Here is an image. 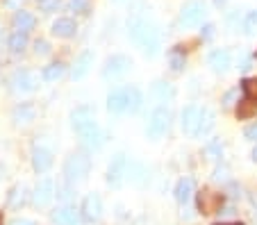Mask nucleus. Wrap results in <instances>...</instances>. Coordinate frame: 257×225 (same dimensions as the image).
I'll return each mask as SVG.
<instances>
[{
    "instance_id": "nucleus-34",
    "label": "nucleus",
    "mask_w": 257,
    "mask_h": 225,
    "mask_svg": "<svg viewBox=\"0 0 257 225\" xmlns=\"http://www.w3.org/2000/svg\"><path fill=\"white\" fill-rule=\"evenodd\" d=\"M39 3V10L41 12H46V14H50V12H55L59 7V3L62 0H37Z\"/></svg>"
},
{
    "instance_id": "nucleus-6",
    "label": "nucleus",
    "mask_w": 257,
    "mask_h": 225,
    "mask_svg": "<svg viewBox=\"0 0 257 225\" xmlns=\"http://www.w3.org/2000/svg\"><path fill=\"white\" fill-rule=\"evenodd\" d=\"M130 66H132L130 57H125V55H114V57L107 59L105 69H102V75H105V78H121V75L127 73Z\"/></svg>"
},
{
    "instance_id": "nucleus-30",
    "label": "nucleus",
    "mask_w": 257,
    "mask_h": 225,
    "mask_svg": "<svg viewBox=\"0 0 257 225\" xmlns=\"http://www.w3.org/2000/svg\"><path fill=\"white\" fill-rule=\"evenodd\" d=\"M153 93H155L157 98L166 100V98H171V96H173V89H171L169 84H164V82H155V87H153Z\"/></svg>"
},
{
    "instance_id": "nucleus-46",
    "label": "nucleus",
    "mask_w": 257,
    "mask_h": 225,
    "mask_svg": "<svg viewBox=\"0 0 257 225\" xmlns=\"http://www.w3.org/2000/svg\"><path fill=\"white\" fill-rule=\"evenodd\" d=\"M0 225H3V216H0Z\"/></svg>"
},
{
    "instance_id": "nucleus-31",
    "label": "nucleus",
    "mask_w": 257,
    "mask_h": 225,
    "mask_svg": "<svg viewBox=\"0 0 257 225\" xmlns=\"http://www.w3.org/2000/svg\"><path fill=\"white\" fill-rule=\"evenodd\" d=\"M7 202H10V207H21L23 205V189H21V186H14Z\"/></svg>"
},
{
    "instance_id": "nucleus-25",
    "label": "nucleus",
    "mask_w": 257,
    "mask_h": 225,
    "mask_svg": "<svg viewBox=\"0 0 257 225\" xmlns=\"http://www.w3.org/2000/svg\"><path fill=\"white\" fill-rule=\"evenodd\" d=\"M212 127H214V112H212V109H203V114H200L198 134H207Z\"/></svg>"
},
{
    "instance_id": "nucleus-40",
    "label": "nucleus",
    "mask_w": 257,
    "mask_h": 225,
    "mask_svg": "<svg viewBox=\"0 0 257 225\" xmlns=\"http://www.w3.org/2000/svg\"><path fill=\"white\" fill-rule=\"evenodd\" d=\"M21 3H23V0H3V5H5L7 10H12V12H19Z\"/></svg>"
},
{
    "instance_id": "nucleus-22",
    "label": "nucleus",
    "mask_w": 257,
    "mask_h": 225,
    "mask_svg": "<svg viewBox=\"0 0 257 225\" xmlns=\"http://www.w3.org/2000/svg\"><path fill=\"white\" fill-rule=\"evenodd\" d=\"M7 48H10L14 55H21L25 48H28V32H21V30H16L14 35L7 39Z\"/></svg>"
},
{
    "instance_id": "nucleus-41",
    "label": "nucleus",
    "mask_w": 257,
    "mask_h": 225,
    "mask_svg": "<svg viewBox=\"0 0 257 225\" xmlns=\"http://www.w3.org/2000/svg\"><path fill=\"white\" fill-rule=\"evenodd\" d=\"M214 30H216L214 25H205V28L200 30V37H203V39H212V37H214Z\"/></svg>"
},
{
    "instance_id": "nucleus-9",
    "label": "nucleus",
    "mask_w": 257,
    "mask_h": 225,
    "mask_svg": "<svg viewBox=\"0 0 257 225\" xmlns=\"http://www.w3.org/2000/svg\"><path fill=\"white\" fill-rule=\"evenodd\" d=\"M200 114H203V109L196 107V105H189V107L182 109V130L187 134H198Z\"/></svg>"
},
{
    "instance_id": "nucleus-38",
    "label": "nucleus",
    "mask_w": 257,
    "mask_h": 225,
    "mask_svg": "<svg viewBox=\"0 0 257 225\" xmlns=\"http://www.w3.org/2000/svg\"><path fill=\"white\" fill-rule=\"evenodd\" d=\"M57 196L62 198V200H71V196H73L71 186H57Z\"/></svg>"
},
{
    "instance_id": "nucleus-20",
    "label": "nucleus",
    "mask_w": 257,
    "mask_h": 225,
    "mask_svg": "<svg viewBox=\"0 0 257 225\" xmlns=\"http://www.w3.org/2000/svg\"><path fill=\"white\" fill-rule=\"evenodd\" d=\"M34 116H37V107H34L32 103H21L19 107H14V112H12V118H14L16 123H32Z\"/></svg>"
},
{
    "instance_id": "nucleus-33",
    "label": "nucleus",
    "mask_w": 257,
    "mask_h": 225,
    "mask_svg": "<svg viewBox=\"0 0 257 225\" xmlns=\"http://www.w3.org/2000/svg\"><path fill=\"white\" fill-rule=\"evenodd\" d=\"M243 91H246V96L250 100H257V78L246 80V82H243Z\"/></svg>"
},
{
    "instance_id": "nucleus-17",
    "label": "nucleus",
    "mask_w": 257,
    "mask_h": 225,
    "mask_svg": "<svg viewBox=\"0 0 257 225\" xmlns=\"http://www.w3.org/2000/svg\"><path fill=\"white\" fill-rule=\"evenodd\" d=\"M75 32H78V25H75V21L73 19H57L53 23V35L55 37L71 39V37H75Z\"/></svg>"
},
{
    "instance_id": "nucleus-21",
    "label": "nucleus",
    "mask_w": 257,
    "mask_h": 225,
    "mask_svg": "<svg viewBox=\"0 0 257 225\" xmlns=\"http://www.w3.org/2000/svg\"><path fill=\"white\" fill-rule=\"evenodd\" d=\"M12 23H14V28L21 30V32H30V30L37 25V19H34L30 12L19 10V12H14V19H12Z\"/></svg>"
},
{
    "instance_id": "nucleus-27",
    "label": "nucleus",
    "mask_w": 257,
    "mask_h": 225,
    "mask_svg": "<svg viewBox=\"0 0 257 225\" xmlns=\"http://www.w3.org/2000/svg\"><path fill=\"white\" fill-rule=\"evenodd\" d=\"M169 62H171V71L173 73H180V71L185 69V55L180 53V50H171Z\"/></svg>"
},
{
    "instance_id": "nucleus-14",
    "label": "nucleus",
    "mask_w": 257,
    "mask_h": 225,
    "mask_svg": "<svg viewBox=\"0 0 257 225\" xmlns=\"http://www.w3.org/2000/svg\"><path fill=\"white\" fill-rule=\"evenodd\" d=\"M221 205H223V196H221V193L203 191L198 196V209L203 211V214H214V211H218Z\"/></svg>"
},
{
    "instance_id": "nucleus-32",
    "label": "nucleus",
    "mask_w": 257,
    "mask_h": 225,
    "mask_svg": "<svg viewBox=\"0 0 257 225\" xmlns=\"http://www.w3.org/2000/svg\"><path fill=\"white\" fill-rule=\"evenodd\" d=\"M89 7H91V0H71V10L78 14H87Z\"/></svg>"
},
{
    "instance_id": "nucleus-39",
    "label": "nucleus",
    "mask_w": 257,
    "mask_h": 225,
    "mask_svg": "<svg viewBox=\"0 0 257 225\" xmlns=\"http://www.w3.org/2000/svg\"><path fill=\"white\" fill-rule=\"evenodd\" d=\"M246 139H250V141H257V123H252V125L246 127Z\"/></svg>"
},
{
    "instance_id": "nucleus-13",
    "label": "nucleus",
    "mask_w": 257,
    "mask_h": 225,
    "mask_svg": "<svg viewBox=\"0 0 257 225\" xmlns=\"http://www.w3.org/2000/svg\"><path fill=\"white\" fill-rule=\"evenodd\" d=\"M53 198H55V184H53V180L44 177L39 184L34 186V202H37L39 207H46Z\"/></svg>"
},
{
    "instance_id": "nucleus-35",
    "label": "nucleus",
    "mask_w": 257,
    "mask_h": 225,
    "mask_svg": "<svg viewBox=\"0 0 257 225\" xmlns=\"http://www.w3.org/2000/svg\"><path fill=\"white\" fill-rule=\"evenodd\" d=\"M237 98H239V89H230V91L223 96V107L230 109L234 103H237Z\"/></svg>"
},
{
    "instance_id": "nucleus-1",
    "label": "nucleus",
    "mask_w": 257,
    "mask_h": 225,
    "mask_svg": "<svg viewBox=\"0 0 257 225\" xmlns=\"http://www.w3.org/2000/svg\"><path fill=\"white\" fill-rule=\"evenodd\" d=\"M130 37L135 39V44L144 50L146 55H157L160 50V30L153 23H148L146 19H137L130 23Z\"/></svg>"
},
{
    "instance_id": "nucleus-5",
    "label": "nucleus",
    "mask_w": 257,
    "mask_h": 225,
    "mask_svg": "<svg viewBox=\"0 0 257 225\" xmlns=\"http://www.w3.org/2000/svg\"><path fill=\"white\" fill-rule=\"evenodd\" d=\"M166 127H169V109L157 107L155 112L151 114V121H148V130H146V134H148L151 139H160L162 134L166 132Z\"/></svg>"
},
{
    "instance_id": "nucleus-8",
    "label": "nucleus",
    "mask_w": 257,
    "mask_h": 225,
    "mask_svg": "<svg viewBox=\"0 0 257 225\" xmlns=\"http://www.w3.org/2000/svg\"><path fill=\"white\" fill-rule=\"evenodd\" d=\"M37 84H39V78L25 69L16 71V73L12 75V87H14V91H34Z\"/></svg>"
},
{
    "instance_id": "nucleus-28",
    "label": "nucleus",
    "mask_w": 257,
    "mask_h": 225,
    "mask_svg": "<svg viewBox=\"0 0 257 225\" xmlns=\"http://www.w3.org/2000/svg\"><path fill=\"white\" fill-rule=\"evenodd\" d=\"M205 152H207L209 159H218L221 152H223V143H221V139H212V141L205 146Z\"/></svg>"
},
{
    "instance_id": "nucleus-15",
    "label": "nucleus",
    "mask_w": 257,
    "mask_h": 225,
    "mask_svg": "<svg viewBox=\"0 0 257 225\" xmlns=\"http://www.w3.org/2000/svg\"><path fill=\"white\" fill-rule=\"evenodd\" d=\"M194 191H196V184L191 177H182V180L175 184V200L180 205H189L191 198H194Z\"/></svg>"
},
{
    "instance_id": "nucleus-23",
    "label": "nucleus",
    "mask_w": 257,
    "mask_h": 225,
    "mask_svg": "<svg viewBox=\"0 0 257 225\" xmlns=\"http://www.w3.org/2000/svg\"><path fill=\"white\" fill-rule=\"evenodd\" d=\"M71 121H73V127H75V130H78L80 125H84V123L93 121V112H91V107H78L75 112L71 114Z\"/></svg>"
},
{
    "instance_id": "nucleus-24",
    "label": "nucleus",
    "mask_w": 257,
    "mask_h": 225,
    "mask_svg": "<svg viewBox=\"0 0 257 225\" xmlns=\"http://www.w3.org/2000/svg\"><path fill=\"white\" fill-rule=\"evenodd\" d=\"M64 75V64H48L44 69V73H41V78L46 80V82H55V80H59Z\"/></svg>"
},
{
    "instance_id": "nucleus-45",
    "label": "nucleus",
    "mask_w": 257,
    "mask_h": 225,
    "mask_svg": "<svg viewBox=\"0 0 257 225\" xmlns=\"http://www.w3.org/2000/svg\"><path fill=\"white\" fill-rule=\"evenodd\" d=\"M216 3H218V5H221V3H223V0H216Z\"/></svg>"
},
{
    "instance_id": "nucleus-11",
    "label": "nucleus",
    "mask_w": 257,
    "mask_h": 225,
    "mask_svg": "<svg viewBox=\"0 0 257 225\" xmlns=\"http://www.w3.org/2000/svg\"><path fill=\"white\" fill-rule=\"evenodd\" d=\"M32 166L37 173H46L53 166V152L44 146H34L32 150Z\"/></svg>"
},
{
    "instance_id": "nucleus-29",
    "label": "nucleus",
    "mask_w": 257,
    "mask_h": 225,
    "mask_svg": "<svg viewBox=\"0 0 257 225\" xmlns=\"http://www.w3.org/2000/svg\"><path fill=\"white\" fill-rule=\"evenodd\" d=\"M243 30L246 35H255L257 32V12H248L246 19H243Z\"/></svg>"
},
{
    "instance_id": "nucleus-16",
    "label": "nucleus",
    "mask_w": 257,
    "mask_h": 225,
    "mask_svg": "<svg viewBox=\"0 0 257 225\" xmlns=\"http://www.w3.org/2000/svg\"><path fill=\"white\" fill-rule=\"evenodd\" d=\"M107 109L112 114H121L127 109V91L125 89H118V91H112L107 96Z\"/></svg>"
},
{
    "instance_id": "nucleus-2",
    "label": "nucleus",
    "mask_w": 257,
    "mask_h": 225,
    "mask_svg": "<svg viewBox=\"0 0 257 225\" xmlns=\"http://www.w3.org/2000/svg\"><path fill=\"white\" fill-rule=\"evenodd\" d=\"M91 171V159H89L84 152H73L71 157L64 164V175H66L68 184H75V182L84 180Z\"/></svg>"
},
{
    "instance_id": "nucleus-44",
    "label": "nucleus",
    "mask_w": 257,
    "mask_h": 225,
    "mask_svg": "<svg viewBox=\"0 0 257 225\" xmlns=\"http://www.w3.org/2000/svg\"><path fill=\"white\" fill-rule=\"evenodd\" d=\"M216 225H243V223H216Z\"/></svg>"
},
{
    "instance_id": "nucleus-37",
    "label": "nucleus",
    "mask_w": 257,
    "mask_h": 225,
    "mask_svg": "<svg viewBox=\"0 0 257 225\" xmlns=\"http://www.w3.org/2000/svg\"><path fill=\"white\" fill-rule=\"evenodd\" d=\"M255 112V107L250 105V100H243V107H239V118H246V116H250V114Z\"/></svg>"
},
{
    "instance_id": "nucleus-12",
    "label": "nucleus",
    "mask_w": 257,
    "mask_h": 225,
    "mask_svg": "<svg viewBox=\"0 0 257 225\" xmlns=\"http://www.w3.org/2000/svg\"><path fill=\"white\" fill-rule=\"evenodd\" d=\"M50 218H53L55 225H84L82 218H80V211L73 209V207H62V209H55Z\"/></svg>"
},
{
    "instance_id": "nucleus-18",
    "label": "nucleus",
    "mask_w": 257,
    "mask_h": 225,
    "mask_svg": "<svg viewBox=\"0 0 257 225\" xmlns=\"http://www.w3.org/2000/svg\"><path fill=\"white\" fill-rule=\"evenodd\" d=\"M209 66H212L216 73H223V71H228V66H230V53L228 50H214V53H209Z\"/></svg>"
},
{
    "instance_id": "nucleus-42",
    "label": "nucleus",
    "mask_w": 257,
    "mask_h": 225,
    "mask_svg": "<svg viewBox=\"0 0 257 225\" xmlns=\"http://www.w3.org/2000/svg\"><path fill=\"white\" fill-rule=\"evenodd\" d=\"M12 225H37V223H34V220H28V218H14Z\"/></svg>"
},
{
    "instance_id": "nucleus-3",
    "label": "nucleus",
    "mask_w": 257,
    "mask_h": 225,
    "mask_svg": "<svg viewBox=\"0 0 257 225\" xmlns=\"http://www.w3.org/2000/svg\"><path fill=\"white\" fill-rule=\"evenodd\" d=\"M205 14H207V10H205L203 3L191 0V3H187V5L182 7V12H180V23L185 25V28H194V25H198L200 21L205 19Z\"/></svg>"
},
{
    "instance_id": "nucleus-4",
    "label": "nucleus",
    "mask_w": 257,
    "mask_h": 225,
    "mask_svg": "<svg viewBox=\"0 0 257 225\" xmlns=\"http://www.w3.org/2000/svg\"><path fill=\"white\" fill-rule=\"evenodd\" d=\"M78 134L82 139V146H87L89 150H98L102 146V132H100V127L96 125V121H89L84 125H80Z\"/></svg>"
},
{
    "instance_id": "nucleus-7",
    "label": "nucleus",
    "mask_w": 257,
    "mask_h": 225,
    "mask_svg": "<svg viewBox=\"0 0 257 225\" xmlns=\"http://www.w3.org/2000/svg\"><path fill=\"white\" fill-rule=\"evenodd\" d=\"M125 175H127V159L125 155H116L114 162L109 164V171H107V182L112 186H118Z\"/></svg>"
},
{
    "instance_id": "nucleus-43",
    "label": "nucleus",
    "mask_w": 257,
    "mask_h": 225,
    "mask_svg": "<svg viewBox=\"0 0 257 225\" xmlns=\"http://www.w3.org/2000/svg\"><path fill=\"white\" fill-rule=\"evenodd\" d=\"M252 159L257 162V146H255V150H252Z\"/></svg>"
},
{
    "instance_id": "nucleus-36",
    "label": "nucleus",
    "mask_w": 257,
    "mask_h": 225,
    "mask_svg": "<svg viewBox=\"0 0 257 225\" xmlns=\"http://www.w3.org/2000/svg\"><path fill=\"white\" fill-rule=\"evenodd\" d=\"M34 53H37V55H48V53H50L48 41H44V39L37 41V44H34Z\"/></svg>"
},
{
    "instance_id": "nucleus-26",
    "label": "nucleus",
    "mask_w": 257,
    "mask_h": 225,
    "mask_svg": "<svg viewBox=\"0 0 257 225\" xmlns=\"http://www.w3.org/2000/svg\"><path fill=\"white\" fill-rule=\"evenodd\" d=\"M125 91H127V109H130V112H139V107H141V93H139V89H137V87H127Z\"/></svg>"
},
{
    "instance_id": "nucleus-10",
    "label": "nucleus",
    "mask_w": 257,
    "mask_h": 225,
    "mask_svg": "<svg viewBox=\"0 0 257 225\" xmlns=\"http://www.w3.org/2000/svg\"><path fill=\"white\" fill-rule=\"evenodd\" d=\"M100 214H102L100 196H98V193H89V196L84 198V202H82V216L87 220H91V223H96V220L100 218Z\"/></svg>"
},
{
    "instance_id": "nucleus-19",
    "label": "nucleus",
    "mask_w": 257,
    "mask_h": 225,
    "mask_svg": "<svg viewBox=\"0 0 257 225\" xmlns=\"http://www.w3.org/2000/svg\"><path fill=\"white\" fill-rule=\"evenodd\" d=\"M91 64H93V53L91 50H87V53L80 55L78 62H75V66H73V80H82L84 75L89 73Z\"/></svg>"
}]
</instances>
